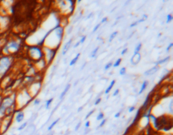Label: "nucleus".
Listing matches in <instances>:
<instances>
[{"mask_svg":"<svg viewBox=\"0 0 173 135\" xmlns=\"http://www.w3.org/2000/svg\"><path fill=\"white\" fill-rule=\"evenodd\" d=\"M15 107V100L12 98L11 96H6L3 99H1L0 102V121L6 117V111L9 107Z\"/></svg>","mask_w":173,"mask_h":135,"instance_id":"1","label":"nucleus"},{"mask_svg":"<svg viewBox=\"0 0 173 135\" xmlns=\"http://www.w3.org/2000/svg\"><path fill=\"white\" fill-rule=\"evenodd\" d=\"M13 63V58L11 56L0 57V80L3 79L9 72Z\"/></svg>","mask_w":173,"mask_h":135,"instance_id":"2","label":"nucleus"},{"mask_svg":"<svg viewBox=\"0 0 173 135\" xmlns=\"http://www.w3.org/2000/svg\"><path fill=\"white\" fill-rule=\"evenodd\" d=\"M28 56L33 62H38L43 58V50L39 46H32L28 49Z\"/></svg>","mask_w":173,"mask_h":135,"instance_id":"3","label":"nucleus"},{"mask_svg":"<svg viewBox=\"0 0 173 135\" xmlns=\"http://www.w3.org/2000/svg\"><path fill=\"white\" fill-rule=\"evenodd\" d=\"M57 53V49H51V48H46L44 47V52H43V58L46 61L47 65H48L51 63V62L53 60L54 57L56 56Z\"/></svg>","mask_w":173,"mask_h":135,"instance_id":"4","label":"nucleus"},{"mask_svg":"<svg viewBox=\"0 0 173 135\" xmlns=\"http://www.w3.org/2000/svg\"><path fill=\"white\" fill-rule=\"evenodd\" d=\"M141 60V54L140 52H133V56L131 57L130 62L133 65H137Z\"/></svg>","mask_w":173,"mask_h":135,"instance_id":"5","label":"nucleus"},{"mask_svg":"<svg viewBox=\"0 0 173 135\" xmlns=\"http://www.w3.org/2000/svg\"><path fill=\"white\" fill-rule=\"evenodd\" d=\"M15 121L18 123H20V122H22L23 120H24V118H25V114L22 111H16V113H15Z\"/></svg>","mask_w":173,"mask_h":135,"instance_id":"6","label":"nucleus"},{"mask_svg":"<svg viewBox=\"0 0 173 135\" xmlns=\"http://www.w3.org/2000/svg\"><path fill=\"white\" fill-rule=\"evenodd\" d=\"M72 42H73V40H72V39L68 40V42L65 43V45L63 46V48H62V56L66 55V53L68 52V51L69 50V48H70V47H71Z\"/></svg>","mask_w":173,"mask_h":135,"instance_id":"7","label":"nucleus"},{"mask_svg":"<svg viewBox=\"0 0 173 135\" xmlns=\"http://www.w3.org/2000/svg\"><path fill=\"white\" fill-rule=\"evenodd\" d=\"M160 69V67L159 66H155V67L151 68H150L149 70L145 71V73H144V74H145V76H151L152 75V74H154V73H156L157 71Z\"/></svg>","mask_w":173,"mask_h":135,"instance_id":"8","label":"nucleus"},{"mask_svg":"<svg viewBox=\"0 0 173 135\" xmlns=\"http://www.w3.org/2000/svg\"><path fill=\"white\" fill-rule=\"evenodd\" d=\"M147 18H148L147 15H146V14H144V15H143L142 19H140V20H137V21H135V22L132 23V24H131V25H129V27H130V28H133V27H134V26H136V25H139V24H140V23L144 22V21H145V20H146V19H147Z\"/></svg>","mask_w":173,"mask_h":135,"instance_id":"9","label":"nucleus"},{"mask_svg":"<svg viewBox=\"0 0 173 135\" xmlns=\"http://www.w3.org/2000/svg\"><path fill=\"white\" fill-rule=\"evenodd\" d=\"M148 85H149V81L148 80H145V81L143 82V84H141V87H140V89L139 90V95H141V94L144 93V91L148 87Z\"/></svg>","mask_w":173,"mask_h":135,"instance_id":"10","label":"nucleus"},{"mask_svg":"<svg viewBox=\"0 0 173 135\" xmlns=\"http://www.w3.org/2000/svg\"><path fill=\"white\" fill-rule=\"evenodd\" d=\"M70 87H71V84H67V86H66V87H65V89L62 90V92L61 93V95H60V96H59L60 101H62V99L64 98V96H65L66 94L68 93V90H69Z\"/></svg>","mask_w":173,"mask_h":135,"instance_id":"11","label":"nucleus"},{"mask_svg":"<svg viewBox=\"0 0 173 135\" xmlns=\"http://www.w3.org/2000/svg\"><path fill=\"white\" fill-rule=\"evenodd\" d=\"M116 84V80H112V81H111V83H110V84L108 85V87L106 88V90H105V94H106V95H108V94L110 93V91H111V89L113 88L114 84Z\"/></svg>","mask_w":173,"mask_h":135,"instance_id":"12","label":"nucleus"},{"mask_svg":"<svg viewBox=\"0 0 173 135\" xmlns=\"http://www.w3.org/2000/svg\"><path fill=\"white\" fill-rule=\"evenodd\" d=\"M80 53H77V55L75 57H74V58L72 59L71 61H70V62H69V66H74V65L76 64L77 61L79 60V58H80Z\"/></svg>","mask_w":173,"mask_h":135,"instance_id":"13","label":"nucleus"},{"mask_svg":"<svg viewBox=\"0 0 173 135\" xmlns=\"http://www.w3.org/2000/svg\"><path fill=\"white\" fill-rule=\"evenodd\" d=\"M170 58H171V57L168 56V57H166V58H165L161 59V60H159L158 62H156V65H157V66H159V65L163 64V63H165V62H168V61L170 60Z\"/></svg>","mask_w":173,"mask_h":135,"instance_id":"14","label":"nucleus"},{"mask_svg":"<svg viewBox=\"0 0 173 135\" xmlns=\"http://www.w3.org/2000/svg\"><path fill=\"white\" fill-rule=\"evenodd\" d=\"M58 122H59V119H57V120H55L54 122H52V123L49 125L48 128H47V130H48V131H51V130L54 127L57 125V123Z\"/></svg>","mask_w":173,"mask_h":135,"instance_id":"15","label":"nucleus"},{"mask_svg":"<svg viewBox=\"0 0 173 135\" xmlns=\"http://www.w3.org/2000/svg\"><path fill=\"white\" fill-rule=\"evenodd\" d=\"M99 48H100L99 47H97V48H95V49H94V50L91 52V55H90V57H91V58H96V57L97 52L99 51Z\"/></svg>","mask_w":173,"mask_h":135,"instance_id":"16","label":"nucleus"},{"mask_svg":"<svg viewBox=\"0 0 173 135\" xmlns=\"http://www.w3.org/2000/svg\"><path fill=\"white\" fill-rule=\"evenodd\" d=\"M52 101H53V98H50L49 100H47V101H46V103H45L46 109H49V108H50V106H51L52 103Z\"/></svg>","mask_w":173,"mask_h":135,"instance_id":"17","label":"nucleus"},{"mask_svg":"<svg viewBox=\"0 0 173 135\" xmlns=\"http://www.w3.org/2000/svg\"><path fill=\"white\" fill-rule=\"evenodd\" d=\"M141 48H142V43H141V42H139V43L136 45V47H135L134 52H139L140 50H141Z\"/></svg>","mask_w":173,"mask_h":135,"instance_id":"18","label":"nucleus"},{"mask_svg":"<svg viewBox=\"0 0 173 135\" xmlns=\"http://www.w3.org/2000/svg\"><path fill=\"white\" fill-rule=\"evenodd\" d=\"M117 34H118V32H117V31H114V32H112V33L111 34L110 37H109V42H112V40H114V38H115V37L117 36Z\"/></svg>","mask_w":173,"mask_h":135,"instance_id":"19","label":"nucleus"},{"mask_svg":"<svg viewBox=\"0 0 173 135\" xmlns=\"http://www.w3.org/2000/svg\"><path fill=\"white\" fill-rule=\"evenodd\" d=\"M173 20V16L171 14H168L167 15H166V22L167 23H170Z\"/></svg>","mask_w":173,"mask_h":135,"instance_id":"20","label":"nucleus"},{"mask_svg":"<svg viewBox=\"0 0 173 135\" xmlns=\"http://www.w3.org/2000/svg\"><path fill=\"white\" fill-rule=\"evenodd\" d=\"M121 62H122V58L116 59V62H114L113 64H112V67H113V68H117V67H118V66H119L120 64H121Z\"/></svg>","mask_w":173,"mask_h":135,"instance_id":"21","label":"nucleus"},{"mask_svg":"<svg viewBox=\"0 0 173 135\" xmlns=\"http://www.w3.org/2000/svg\"><path fill=\"white\" fill-rule=\"evenodd\" d=\"M105 118V115H104V113L103 112H100L96 117V120L97 121H101L102 119H104Z\"/></svg>","mask_w":173,"mask_h":135,"instance_id":"22","label":"nucleus"},{"mask_svg":"<svg viewBox=\"0 0 173 135\" xmlns=\"http://www.w3.org/2000/svg\"><path fill=\"white\" fill-rule=\"evenodd\" d=\"M26 126H27V122H24V123L21 124V125L18 128V130H19V131H22L24 128H26Z\"/></svg>","mask_w":173,"mask_h":135,"instance_id":"23","label":"nucleus"},{"mask_svg":"<svg viewBox=\"0 0 173 135\" xmlns=\"http://www.w3.org/2000/svg\"><path fill=\"white\" fill-rule=\"evenodd\" d=\"M112 64H113V63H112V62H109L108 63H106V66H105V68H104V70H105V71L108 70V69H109L110 68L112 67Z\"/></svg>","mask_w":173,"mask_h":135,"instance_id":"24","label":"nucleus"},{"mask_svg":"<svg viewBox=\"0 0 173 135\" xmlns=\"http://www.w3.org/2000/svg\"><path fill=\"white\" fill-rule=\"evenodd\" d=\"M126 72H127V69H126V68H121V69L119 70V74L120 75L123 76L124 74H126Z\"/></svg>","mask_w":173,"mask_h":135,"instance_id":"25","label":"nucleus"},{"mask_svg":"<svg viewBox=\"0 0 173 135\" xmlns=\"http://www.w3.org/2000/svg\"><path fill=\"white\" fill-rule=\"evenodd\" d=\"M100 27H101V24L99 23V24H97V25H96L95 27H94V29L92 30V33H96V31L99 30Z\"/></svg>","mask_w":173,"mask_h":135,"instance_id":"26","label":"nucleus"},{"mask_svg":"<svg viewBox=\"0 0 173 135\" xmlns=\"http://www.w3.org/2000/svg\"><path fill=\"white\" fill-rule=\"evenodd\" d=\"M106 122V120L105 118H104V119H102L101 122V123L99 124V126H98V128H102V127L105 125Z\"/></svg>","mask_w":173,"mask_h":135,"instance_id":"27","label":"nucleus"},{"mask_svg":"<svg viewBox=\"0 0 173 135\" xmlns=\"http://www.w3.org/2000/svg\"><path fill=\"white\" fill-rule=\"evenodd\" d=\"M85 40H86V36H82V37H81V39H80L79 42H80V44H82V43L85 42Z\"/></svg>","mask_w":173,"mask_h":135,"instance_id":"28","label":"nucleus"},{"mask_svg":"<svg viewBox=\"0 0 173 135\" xmlns=\"http://www.w3.org/2000/svg\"><path fill=\"white\" fill-rule=\"evenodd\" d=\"M94 112H95V110H92V111H91V112H89L88 114H87V115L85 116V119H88V118H90V117H91V116L92 115V114H93Z\"/></svg>","mask_w":173,"mask_h":135,"instance_id":"29","label":"nucleus"},{"mask_svg":"<svg viewBox=\"0 0 173 135\" xmlns=\"http://www.w3.org/2000/svg\"><path fill=\"white\" fill-rule=\"evenodd\" d=\"M101 97H100V98H97L94 104H95V106H97V105H99L100 103H101Z\"/></svg>","mask_w":173,"mask_h":135,"instance_id":"30","label":"nucleus"},{"mask_svg":"<svg viewBox=\"0 0 173 135\" xmlns=\"http://www.w3.org/2000/svg\"><path fill=\"white\" fill-rule=\"evenodd\" d=\"M127 52H128V48H123L122 52H121V55H122V56H124L125 53H127Z\"/></svg>","mask_w":173,"mask_h":135,"instance_id":"31","label":"nucleus"},{"mask_svg":"<svg viewBox=\"0 0 173 135\" xmlns=\"http://www.w3.org/2000/svg\"><path fill=\"white\" fill-rule=\"evenodd\" d=\"M40 103H41V101L39 99H35L34 102H33V104H34L35 106H37V105H39Z\"/></svg>","mask_w":173,"mask_h":135,"instance_id":"32","label":"nucleus"},{"mask_svg":"<svg viewBox=\"0 0 173 135\" xmlns=\"http://www.w3.org/2000/svg\"><path fill=\"white\" fill-rule=\"evenodd\" d=\"M173 47V43H170V44H169V46H168L167 48H166V52H169V51L171 50V48H172Z\"/></svg>","mask_w":173,"mask_h":135,"instance_id":"33","label":"nucleus"},{"mask_svg":"<svg viewBox=\"0 0 173 135\" xmlns=\"http://www.w3.org/2000/svg\"><path fill=\"white\" fill-rule=\"evenodd\" d=\"M134 110H135V107H134V106H133V107H130L129 108H128V112L129 113L133 112Z\"/></svg>","mask_w":173,"mask_h":135,"instance_id":"34","label":"nucleus"},{"mask_svg":"<svg viewBox=\"0 0 173 135\" xmlns=\"http://www.w3.org/2000/svg\"><path fill=\"white\" fill-rule=\"evenodd\" d=\"M85 128H90V126H91V122L90 121H86L85 122Z\"/></svg>","mask_w":173,"mask_h":135,"instance_id":"35","label":"nucleus"},{"mask_svg":"<svg viewBox=\"0 0 173 135\" xmlns=\"http://www.w3.org/2000/svg\"><path fill=\"white\" fill-rule=\"evenodd\" d=\"M118 94H119V89H116V90L113 92V94H112V96H116L117 95H118Z\"/></svg>","mask_w":173,"mask_h":135,"instance_id":"36","label":"nucleus"},{"mask_svg":"<svg viewBox=\"0 0 173 135\" xmlns=\"http://www.w3.org/2000/svg\"><path fill=\"white\" fill-rule=\"evenodd\" d=\"M80 126H81V122H79V123L77 124L76 125V127H75V131H78V130L80 129Z\"/></svg>","mask_w":173,"mask_h":135,"instance_id":"37","label":"nucleus"},{"mask_svg":"<svg viewBox=\"0 0 173 135\" xmlns=\"http://www.w3.org/2000/svg\"><path fill=\"white\" fill-rule=\"evenodd\" d=\"M106 21H107V17H104V18H103V19L101 20V23H100V24L101 25V24L106 22Z\"/></svg>","mask_w":173,"mask_h":135,"instance_id":"38","label":"nucleus"},{"mask_svg":"<svg viewBox=\"0 0 173 135\" xmlns=\"http://www.w3.org/2000/svg\"><path fill=\"white\" fill-rule=\"evenodd\" d=\"M120 116H121V112H116V114H115V116H114V118H119Z\"/></svg>","mask_w":173,"mask_h":135,"instance_id":"39","label":"nucleus"},{"mask_svg":"<svg viewBox=\"0 0 173 135\" xmlns=\"http://www.w3.org/2000/svg\"><path fill=\"white\" fill-rule=\"evenodd\" d=\"M80 42H77L76 43H75V44H74V48H76L77 47H78V46H80Z\"/></svg>","mask_w":173,"mask_h":135,"instance_id":"40","label":"nucleus"},{"mask_svg":"<svg viewBox=\"0 0 173 135\" xmlns=\"http://www.w3.org/2000/svg\"><path fill=\"white\" fill-rule=\"evenodd\" d=\"M93 13H91V14H89L88 16H87V18H86V19H87V20H89V19H90V18H91V17H93Z\"/></svg>","mask_w":173,"mask_h":135,"instance_id":"41","label":"nucleus"},{"mask_svg":"<svg viewBox=\"0 0 173 135\" xmlns=\"http://www.w3.org/2000/svg\"><path fill=\"white\" fill-rule=\"evenodd\" d=\"M71 31H73V26H72V27H70V28H69V30H68V32H67V34H69L70 33V32H71Z\"/></svg>","mask_w":173,"mask_h":135,"instance_id":"42","label":"nucleus"},{"mask_svg":"<svg viewBox=\"0 0 173 135\" xmlns=\"http://www.w3.org/2000/svg\"><path fill=\"white\" fill-rule=\"evenodd\" d=\"M83 110V107H80V108H79V109H78V112H81V111H82Z\"/></svg>","mask_w":173,"mask_h":135,"instance_id":"43","label":"nucleus"},{"mask_svg":"<svg viewBox=\"0 0 173 135\" xmlns=\"http://www.w3.org/2000/svg\"><path fill=\"white\" fill-rule=\"evenodd\" d=\"M2 134V133H1V121H0V135Z\"/></svg>","mask_w":173,"mask_h":135,"instance_id":"44","label":"nucleus"}]
</instances>
